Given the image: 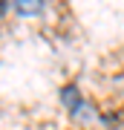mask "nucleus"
Returning <instances> with one entry per match:
<instances>
[{
    "label": "nucleus",
    "instance_id": "nucleus-1",
    "mask_svg": "<svg viewBox=\"0 0 124 130\" xmlns=\"http://www.w3.org/2000/svg\"><path fill=\"white\" fill-rule=\"evenodd\" d=\"M14 12L23 14V18H35V14H41L43 9V0H12Z\"/></svg>",
    "mask_w": 124,
    "mask_h": 130
},
{
    "label": "nucleus",
    "instance_id": "nucleus-2",
    "mask_svg": "<svg viewBox=\"0 0 124 130\" xmlns=\"http://www.w3.org/2000/svg\"><path fill=\"white\" fill-rule=\"evenodd\" d=\"M61 101H64L69 110L75 113V110L84 104V98H81V93H78V87H72V84H69V87H64V90H61Z\"/></svg>",
    "mask_w": 124,
    "mask_h": 130
},
{
    "label": "nucleus",
    "instance_id": "nucleus-3",
    "mask_svg": "<svg viewBox=\"0 0 124 130\" xmlns=\"http://www.w3.org/2000/svg\"><path fill=\"white\" fill-rule=\"evenodd\" d=\"M6 6H9V3H6V0H0V18L6 14Z\"/></svg>",
    "mask_w": 124,
    "mask_h": 130
}]
</instances>
